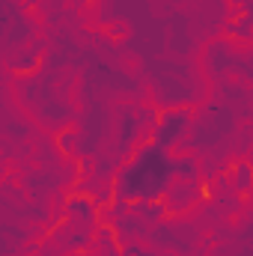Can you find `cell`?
I'll return each mask as SVG.
<instances>
[{
	"mask_svg": "<svg viewBox=\"0 0 253 256\" xmlns=\"http://www.w3.org/2000/svg\"><path fill=\"white\" fill-rule=\"evenodd\" d=\"M114 185H116V194L126 196L131 206L164 200L170 188L176 185V158H173V152L146 140V143L134 146L128 161L114 176Z\"/></svg>",
	"mask_w": 253,
	"mask_h": 256,
	"instance_id": "obj_1",
	"label": "cell"
},
{
	"mask_svg": "<svg viewBox=\"0 0 253 256\" xmlns=\"http://www.w3.org/2000/svg\"><path fill=\"white\" fill-rule=\"evenodd\" d=\"M224 30H226V36H230V39H248V36H253V24L242 21L238 15H236V18H232Z\"/></svg>",
	"mask_w": 253,
	"mask_h": 256,
	"instance_id": "obj_5",
	"label": "cell"
},
{
	"mask_svg": "<svg viewBox=\"0 0 253 256\" xmlns=\"http://www.w3.org/2000/svg\"><path fill=\"white\" fill-rule=\"evenodd\" d=\"M57 143H60L63 155H68V152H72V146H74V131H72V128H63V131H60V137H57Z\"/></svg>",
	"mask_w": 253,
	"mask_h": 256,
	"instance_id": "obj_7",
	"label": "cell"
},
{
	"mask_svg": "<svg viewBox=\"0 0 253 256\" xmlns=\"http://www.w3.org/2000/svg\"><path fill=\"white\" fill-rule=\"evenodd\" d=\"M86 170H90V161L86 158H78V176H86Z\"/></svg>",
	"mask_w": 253,
	"mask_h": 256,
	"instance_id": "obj_9",
	"label": "cell"
},
{
	"mask_svg": "<svg viewBox=\"0 0 253 256\" xmlns=\"http://www.w3.org/2000/svg\"><path fill=\"white\" fill-rule=\"evenodd\" d=\"M176 179L179 182H196L200 179V164L190 155H179L176 158Z\"/></svg>",
	"mask_w": 253,
	"mask_h": 256,
	"instance_id": "obj_4",
	"label": "cell"
},
{
	"mask_svg": "<svg viewBox=\"0 0 253 256\" xmlns=\"http://www.w3.org/2000/svg\"><path fill=\"white\" fill-rule=\"evenodd\" d=\"M102 256H122L120 250H108V254H102Z\"/></svg>",
	"mask_w": 253,
	"mask_h": 256,
	"instance_id": "obj_10",
	"label": "cell"
},
{
	"mask_svg": "<svg viewBox=\"0 0 253 256\" xmlns=\"http://www.w3.org/2000/svg\"><path fill=\"white\" fill-rule=\"evenodd\" d=\"M196 194H200V200H212V185L208 182H200L196 185Z\"/></svg>",
	"mask_w": 253,
	"mask_h": 256,
	"instance_id": "obj_8",
	"label": "cell"
},
{
	"mask_svg": "<svg viewBox=\"0 0 253 256\" xmlns=\"http://www.w3.org/2000/svg\"><path fill=\"white\" fill-rule=\"evenodd\" d=\"M42 63V57L39 54H24V60H18V63H12V72L21 78V74H33L36 68Z\"/></svg>",
	"mask_w": 253,
	"mask_h": 256,
	"instance_id": "obj_6",
	"label": "cell"
},
{
	"mask_svg": "<svg viewBox=\"0 0 253 256\" xmlns=\"http://www.w3.org/2000/svg\"><path fill=\"white\" fill-rule=\"evenodd\" d=\"M230 173L236 176V188L242 194H248L253 188V164L250 161H232L230 164Z\"/></svg>",
	"mask_w": 253,
	"mask_h": 256,
	"instance_id": "obj_3",
	"label": "cell"
},
{
	"mask_svg": "<svg viewBox=\"0 0 253 256\" xmlns=\"http://www.w3.org/2000/svg\"><path fill=\"white\" fill-rule=\"evenodd\" d=\"M188 131H190V110H185V108H167V110H161V116H158V122L152 128L149 140L155 146L173 152L188 137Z\"/></svg>",
	"mask_w": 253,
	"mask_h": 256,
	"instance_id": "obj_2",
	"label": "cell"
}]
</instances>
